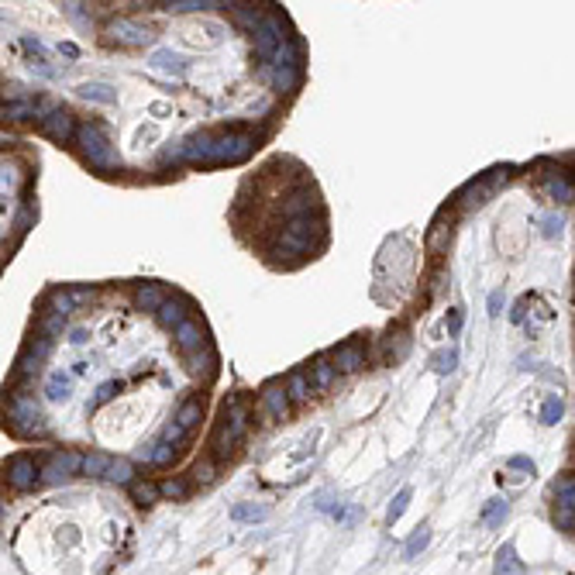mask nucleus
Returning a JSON list of instances; mask_svg holds the SVG:
<instances>
[{"mask_svg": "<svg viewBox=\"0 0 575 575\" xmlns=\"http://www.w3.org/2000/svg\"><path fill=\"white\" fill-rule=\"evenodd\" d=\"M307 248H311V234H297V231H286V234L279 238V245H275L279 255H300V251H307Z\"/></svg>", "mask_w": 575, "mask_h": 575, "instance_id": "2eb2a0df", "label": "nucleus"}, {"mask_svg": "<svg viewBox=\"0 0 575 575\" xmlns=\"http://www.w3.org/2000/svg\"><path fill=\"white\" fill-rule=\"evenodd\" d=\"M210 365H214V355H210V348H203V352H193V355H190V372H200V369L207 372Z\"/></svg>", "mask_w": 575, "mask_h": 575, "instance_id": "a19ab883", "label": "nucleus"}, {"mask_svg": "<svg viewBox=\"0 0 575 575\" xmlns=\"http://www.w3.org/2000/svg\"><path fill=\"white\" fill-rule=\"evenodd\" d=\"M554 523H558L561 530H572V534H575V510H561V506H558V510H554Z\"/></svg>", "mask_w": 575, "mask_h": 575, "instance_id": "49530a36", "label": "nucleus"}, {"mask_svg": "<svg viewBox=\"0 0 575 575\" xmlns=\"http://www.w3.org/2000/svg\"><path fill=\"white\" fill-rule=\"evenodd\" d=\"M231 517H234L238 523L265 520V517H269V506H265V503H241V506H234V510H231Z\"/></svg>", "mask_w": 575, "mask_h": 575, "instance_id": "6ab92c4d", "label": "nucleus"}, {"mask_svg": "<svg viewBox=\"0 0 575 575\" xmlns=\"http://www.w3.org/2000/svg\"><path fill=\"white\" fill-rule=\"evenodd\" d=\"M49 311L66 317V314L73 311V297H69V290H52V293H49Z\"/></svg>", "mask_w": 575, "mask_h": 575, "instance_id": "c756f323", "label": "nucleus"}, {"mask_svg": "<svg viewBox=\"0 0 575 575\" xmlns=\"http://www.w3.org/2000/svg\"><path fill=\"white\" fill-rule=\"evenodd\" d=\"M448 241H451V221L444 224V221L438 217V221L431 224V231H427V248H431V251H444Z\"/></svg>", "mask_w": 575, "mask_h": 575, "instance_id": "a211bd4d", "label": "nucleus"}, {"mask_svg": "<svg viewBox=\"0 0 575 575\" xmlns=\"http://www.w3.org/2000/svg\"><path fill=\"white\" fill-rule=\"evenodd\" d=\"M510 179V169H493L489 176H479V179H472V183H465L462 190H458V207L462 210H475V207H482L493 193H496V186L499 183H506Z\"/></svg>", "mask_w": 575, "mask_h": 575, "instance_id": "f03ea898", "label": "nucleus"}, {"mask_svg": "<svg viewBox=\"0 0 575 575\" xmlns=\"http://www.w3.org/2000/svg\"><path fill=\"white\" fill-rule=\"evenodd\" d=\"M107 38L117 42V45H148L152 42V28L138 25L131 18H117V21L107 25Z\"/></svg>", "mask_w": 575, "mask_h": 575, "instance_id": "39448f33", "label": "nucleus"}, {"mask_svg": "<svg viewBox=\"0 0 575 575\" xmlns=\"http://www.w3.org/2000/svg\"><path fill=\"white\" fill-rule=\"evenodd\" d=\"M458 331H462V311H451V314H448V335L455 338Z\"/></svg>", "mask_w": 575, "mask_h": 575, "instance_id": "6e6d98bb", "label": "nucleus"}, {"mask_svg": "<svg viewBox=\"0 0 575 575\" xmlns=\"http://www.w3.org/2000/svg\"><path fill=\"white\" fill-rule=\"evenodd\" d=\"M76 93H80L83 100H97V104H114V100H117L114 87H107V83H83Z\"/></svg>", "mask_w": 575, "mask_h": 575, "instance_id": "f3484780", "label": "nucleus"}, {"mask_svg": "<svg viewBox=\"0 0 575 575\" xmlns=\"http://www.w3.org/2000/svg\"><path fill=\"white\" fill-rule=\"evenodd\" d=\"M131 496H135V503H138V506H152V503L162 496V489H159V486H152V482H135V486H131Z\"/></svg>", "mask_w": 575, "mask_h": 575, "instance_id": "b1692460", "label": "nucleus"}, {"mask_svg": "<svg viewBox=\"0 0 575 575\" xmlns=\"http://www.w3.org/2000/svg\"><path fill=\"white\" fill-rule=\"evenodd\" d=\"M290 396H293V400L311 396V383H307V376H304V372H293V376H290Z\"/></svg>", "mask_w": 575, "mask_h": 575, "instance_id": "c9c22d12", "label": "nucleus"}, {"mask_svg": "<svg viewBox=\"0 0 575 575\" xmlns=\"http://www.w3.org/2000/svg\"><path fill=\"white\" fill-rule=\"evenodd\" d=\"M38 365H42V362H38L35 355H28V352H25V355L18 359V376H32V372H38Z\"/></svg>", "mask_w": 575, "mask_h": 575, "instance_id": "de8ad7c7", "label": "nucleus"}, {"mask_svg": "<svg viewBox=\"0 0 575 575\" xmlns=\"http://www.w3.org/2000/svg\"><path fill=\"white\" fill-rule=\"evenodd\" d=\"M262 76H265V80H272V87H275V90H282V93H293V90L300 87V66H286V69L265 66V69H262Z\"/></svg>", "mask_w": 575, "mask_h": 575, "instance_id": "f8f14e48", "label": "nucleus"}, {"mask_svg": "<svg viewBox=\"0 0 575 575\" xmlns=\"http://www.w3.org/2000/svg\"><path fill=\"white\" fill-rule=\"evenodd\" d=\"M166 8L176 14H190V11H203V8H217V4H210V0H169Z\"/></svg>", "mask_w": 575, "mask_h": 575, "instance_id": "7c9ffc66", "label": "nucleus"}, {"mask_svg": "<svg viewBox=\"0 0 575 575\" xmlns=\"http://www.w3.org/2000/svg\"><path fill=\"white\" fill-rule=\"evenodd\" d=\"M251 135H245V131H227V135H217L214 138V155H210V162H241V159H248V152H251Z\"/></svg>", "mask_w": 575, "mask_h": 575, "instance_id": "20e7f679", "label": "nucleus"}, {"mask_svg": "<svg viewBox=\"0 0 575 575\" xmlns=\"http://www.w3.org/2000/svg\"><path fill=\"white\" fill-rule=\"evenodd\" d=\"M314 383L317 386H331L335 383V365L331 362H317L314 365Z\"/></svg>", "mask_w": 575, "mask_h": 575, "instance_id": "79ce46f5", "label": "nucleus"}, {"mask_svg": "<svg viewBox=\"0 0 575 575\" xmlns=\"http://www.w3.org/2000/svg\"><path fill=\"white\" fill-rule=\"evenodd\" d=\"M135 300H138V307H142V311H162V304H166V297L155 290V286H142Z\"/></svg>", "mask_w": 575, "mask_h": 575, "instance_id": "393cba45", "label": "nucleus"}, {"mask_svg": "<svg viewBox=\"0 0 575 575\" xmlns=\"http://www.w3.org/2000/svg\"><path fill=\"white\" fill-rule=\"evenodd\" d=\"M76 469H83V458H80L76 451H59V455L49 458V465L42 469V475H45V482H63V479L73 475Z\"/></svg>", "mask_w": 575, "mask_h": 575, "instance_id": "1a4fd4ad", "label": "nucleus"}, {"mask_svg": "<svg viewBox=\"0 0 575 575\" xmlns=\"http://www.w3.org/2000/svg\"><path fill=\"white\" fill-rule=\"evenodd\" d=\"M172 451H176V444H169V441L152 444V465H169V462H172Z\"/></svg>", "mask_w": 575, "mask_h": 575, "instance_id": "4c0bfd02", "label": "nucleus"}, {"mask_svg": "<svg viewBox=\"0 0 575 575\" xmlns=\"http://www.w3.org/2000/svg\"><path fill=\"white\" fill-rule=\"evenodd\" d=\"M73 345H87V328H76V331H73Z\"/></svg>", "mask_w": 575, "mask_h": 575, "instance_id": "bf43d9fd", "label": "nucleus"}, {"mask_svg": "<svg viewBox=\"0 0 575 575\" xmlns=\"http://www.w3.org/2000/svg\"><path fill=\"white\" fill-rule=\"evenodd\" d=\"M76 145H80V152L87 155V162L97 166V169H117V166H121V155H117V148L111 145L107 128L97 124V121L80 124V131H76Z\"/></svg>", "mask_w": 575, "mask_h": 575, "instance_id": "f257e3e1", "label": "nucleus"}, {"mask_svg": "<svg viewBox=\"0 0 575 575\" xmlns=\"http://www.w3.org/2000/svg\"><path fill=\"white\" fill-rule=\"evenodd\" d=\"M407 503H410V489H400V493H396V499L390 503V513H386V520H390V523H396V520L403 517Z\"/></svg>", "mask_w": 575, "mask_h": 575, "instance_id": "72a5a7b5", "label": "nucleus"}, {"mask_svg": "<svg viewBox=\"0 0 575 575\" xmlns=\"http://www.w3.org/2000/svg\"><path fill=\"white\" fill-rule=\"evenodd\" d=\"M554 496H558V506H561V510H575V479H572V475L561 479V482L554 486Z\"/></svg>", "mask_w": 575, "mask_h": 575, "instance_id": "c85d7f7f", "label": "nucleus"}, {"mask_svg": "<svg viewBox=\"0 0 575 575\" xmlns=\"http://www.w3.org/2000/svg\"><path fill=\"white\" fill-rule=\"evenodd\" d=\"M262 407L272 414V417H282L290 410V386H279V383H269L262 390Z\"/></svg>", "mask_w": 575, "mask_h": 575, "instance_id": "9b49d317", "label": "nucleus"}, {"mask_svg": "<svg viewBox=\"0 0 575 575\" xmlns=\"http://www.w3.org/2000/svg\"><path fill=\"white\" fill-rule=\"evenodd\" d=\"M131 475H135V465H131L128 458H114L104 479H107V482H117V486H124V482H131Z\"/></svg>", "mask_w": 575, "mask_h": 575, "instance_id": "412c9836", "label": "nucleus"}, {"mask_svg": "<svg viewBox=\"0 0 575 575\" xmlns=\"http://www.w3.org/2000/svg\"><path fill=\"white\" fill-rule=\"evenodd\" d=\"M506 513H510V506H506V499H493V503H489V510L482 513V520H486L489 527H496V523H499V520H503Z\"/></svg>", "mask_w": 575, "mask_h": 575, "instance_id": "f704fd0d", "label": "nucleus"}, {"mask_svg": "<svg viewBox=\"0 0 575 575\" xmlns=\"http://www.w3.org/2000/svg\"><path fill=\"white\" fill-rule=\"evenodd\" d=\"M561 417V400L558 396H548L544 407H541V424H554Z\"/></svg>", "mask_w": 575, "mask_h": 575, "instance_id": "e433bc0d", "label": "nucleus"}, {"mask_svg": "<svg viewBox=\"0 0 575 575\" xmlns=\"http://www.w3.org/2000/svg\"><path fill=\"white\" fill-rule=\"evenodd\" d=\"M49 352H52V338H38V341H32V345H28V355H35L38 362H45V359H49Z\"/></svg>", "mask_w": 575, "mask_h": 575, "instance_id": "a18cd8bd", "label": "nucleus"}, {"mask_svg": "<svg viewBox=\"0 0 575 575\" xmlns=\"http://www.w3.org/2000/svg\"><path fill=\"white\" fill-rule=\"evenodd\" d=\"M69 297H73V304H90V300H93V290H90V286H73Z\"/></svg>", "mask_w": 575, "mask_h": 575, "instance_id": "09e8293b", "label": "nucleus"}, {"mask_svg": "<svg viewBox=\"0 0 575 575\" xmlns=\"http://www.w3.org/2000/svg\"><path fill=\"white\" fill-rule=\"evenodd\" d=\"M8 482H11L14 489H32V486L38 482V465H35V458H32V455H14V458L8 462Z\"/></svg>", "mask_w": 575, "mask_h": 575, "instance_id": "6e6552de", "label": "nucleus"}, {"mask_svg": "<svg viewBox=\"0 0 575 575\" xmlns=\"http://www.w3.org/2000/svg\"><path fill=\"white\" fill-rule=\"evenodd\" d=\"M386 352H390V359H393V362L407 359V352H410V335H407V331H396V335H390V341H386Z\"/></svg>", "mask_w": 575, "mask_h": 575, "instance_id": "5701e85b", "label": "nucleus"}, {"mask_svg": "<svg viewBox=\"0 0 575 575\" xmlns=\"http://www.w3.org/2000/svg\"><path fill=\"white\" fill-rule=\"evenodd\" d=\"M455 365H458V352H455V348H444V352H438V355H434V369H438L441 376L455 372Z\"/></svg>", "mask_w": 575, "mask_h": 575, "instance_id": "2f4dec72", "label": "nucleus"}, {"mask_svg": "<svg viewBox=\"0 0 575 575\" xmlns=\"http://www.w3.org/2000/svg\"><path fill=\"white\" fill-rule=\"evenodd\" d=\"M272 66H275V69H286V66H300V45H297L293 38H286V42L275 49V56H272Z\"/></svg>", "mask_w": 575, "mask_h": 575, "instance_id": "dca6fc26", "label": "nucleus"}, {"mask_svg": "<svg viewBox=\"0 0 575 575\" xmlns=\"http://www.w3.org/2000/svg\"><path fill=\"white\" fill-rule=\"evenodd\" d=\"M196 420H200V400H186V403L179 407V414H176V424H179L183 431H190Z\"/></svg>", "mask_w": 575, "mask_h": 575, "instance_id": "bb28decb", "label": "nucleus"}, {"mask_svg": "<svg viewBox=\"0 0 575 575\" xmlns=\"http://www.w3.org/2000/svg\"><path fill=\"white\" fill-rule=\"evenodd\" d=\"M506 465H510V469H520V472H530V475H534V462H530V458H523V455H517V458H510Z\"/></svg>", "mask_w": 575, "mask_h": 575, "instance_id": "5fc2aeb1", "label": "nucleus"}, {"mask_svg": "<svg viewBox=\"0 0 575 575\" xmlns=\"http://www.w3.org/2000/svg\"><path fill=\"white\" fill-rule=\"evenodd\" d=\"M183 438H186V431H183L179 424H169V427H166V434H162V441H169V444H179Z\"/></svg>", "mask_w": 575, "mask_h": 575, "instance_id": "3c124183", "label": "nucleus"}, {"mask_svg": "<svg viewBox=\"0 0 575 575\" xmlns=\"http://www.w3.org/2000/svg\"><path fill=\"white\" fill-rule=\"evenodd\" d=\"M11 420H14L21 431H32V434H42V431H45V417H42L38 403L28 400L25 393L14 396V403H11Z\"/></svg>", "mask_w": 575, "mask_h": 575, "instance_id": "423d86ee", "label": "nucleus"}, {"mask_svg": "<svg viewBox=\"0 0 575 575\" xmlns=\"http://www.w3.org/2000/svg\"><path fill=\"white\" fill-rule=\"evenodd\" d=\"M69 393H73V383H69L63 372H56V376L49 379V386H45V396H49L52 403H63V400H69Z\"/></svg>", "mask_w": 575, "mask_h": 575, "instance_id": "aec40b11", "label": "nucleus"}, {"mask_svg": "<svg viewBox=\"0 0 575 575\" xmlns=\"http://www.w3.org/2000/svg\"><path fill=\"white\" fill-rule=\"evenodd\" d=\"M499 307H503V293H493V297H489V314L496 317V314H499Z\"/></svg>", "mask_w": 575, "mask_h": 575, "instance_id": "13d9d810", "label": "nucleus"}, {"mask_svg": "<svg viewBox=\"0 0 575 575\" xmlns=\"http://www.w3.org/2000/svg\"><path fill=\"white\" fill-rule=\"evenodd\" d=\"M193 479H196V482H203V486H207V482H214V479H217L214 462H196V465H193Z\"/></svg>", "mask_w": 575, "mask_h": 575, "instance_id": "37998d69", "label": "nucleus"}, {"mask_svg": "<svg viewBox=\"0 0 575 575\" xmlns=\"http://www.w3.org/2000/svg\"><path fill=\"white\" fill-rule=\"evenodd\" d=\"M427 541H431V530H427V527H420V530L407 541V558H414L420 548H427Z\"/></svg>", "mask_w": 575, "mask_h": 575, "instance_id": "c03bdc74", "label": "nucleus"}, {"mask_svg": "<svg viewBox=\"0 0 575 575\" xmlns=\"http://www.w3.org/2000/svg\"><path fill=\"white\" fill-rule=\"evenodd\" d=\"M251 35H255V52H258L265 63H272L275 49H279L286 38H290V35H286V28H282V21H279V14H265L262 25H258Z\"/></svg>", "mask_w": 575, "mask_h": 575, "instance_id": "7ed1b4c3", "label": "nucleus"}, {"mask_svg": "<svg viewBox=\"0 0 575 575\" xmlns=\"http://www.w3.org/2000/svg\"><path fill=\"white\" fill-rule=\"evenodd\" d=\"M14 186H18V169L4 162V196H8V190H14Z\"/></svg>", "mask_w": 575, "mask_h": 575, "instance_id": "603ef678", "label": "nucleus"}, {"mask_svg": "<svg viewBox=\"0 0 575 575\" xmlns=\"http://www.w3.org/2000/svg\"><path fill=\"white\" fill-rule=\"evenodd\" d=\"M148 66L155 73H169V76H183L186 73V59L179 52H172V49H155L152 59H148Z\"/></svg>", "mask_w": 575, "mask_h": 575, "instance_id": "9d476101", "label": "nucleus"}, {"mask_svg": "<svg viewBox=\"0 0 575 575\" xmlns=\"http://www.w3.org/2000/svg\"><path fill=\"white\" fill-rule=\"evenodd\" d=\"M63 328H66V317H63V314H52V311H49V314L42 317V331H45V338H59Z\"/></svg>", "mask_w": 575, "mask_h": 575, "instance_id": "473e14b6", "label": "nucleus"}, {"mask_svg": "<svg viewBox=\"0 0 575 575\" xmlns=\"http://www.w3.org/2000/svg\"><path fill=\"white\" fill-rule=\"evenodd\" d=\"M111 455H100V451H93V455H87L83 458V472L87 475H107V469H111Z\"/></svg>", "mask_w": 575, "mask_h": 575, "instance_id": "cd10ccee", "label": "nucleus"}, {"mask_svg": "<svg viewBox=\"0 0 575 575\" xmlns=\"http://www.w3.org/2000/svg\"><path fill=\"white\" fill-rule=\"evenodd\" d=\"M517 568V558H513V548L506 544V548H499V554H496V572L499 575H510Z\"/></svg>", "mask_w": 575, "mask_h": 575, "instance_id": "ea45409f", "label": "nucleus"}, {"mask_svg": "<svg viewBox=\"0 0 575 575\" xmlns=\"http://www.w3.org/2000/svg\"><path fill=\"white\" fill-rule=\"evenodd\" d=\"M176 341H179V348H183V352H190V355H193V352H200V348H203V341H207V338H203V328H200V324H190V321H186V324H179V328H176Z\"/></svg>", "mask_w": 575, "mask_h": 575, "instance_id": "ddd939ff", "label": "nucleus"}, {"mask_svg": "<svg viewBox=\"0 0 575 575\" xmlns=\"http://www.w3.org/2000/svg\"><path fill=\"white\" fill-rule=\"evenodd\" d=\"M159 321H162L166 328H179V324H186V321H183V304L166 300V304H162V311H159Z\"/></svg>", "mask_w": 575, "mask_h": 575, "instance_id": "a878e982", "label": "nucleus"}, {"mask_svg": "<svg viewBox=\"0 0 575 575\" xmlns=\"http://www.w3.org/2000/svg\"><path fill=\"white\" fill-rule=\"evenodd\" d=\"M42 131L52 138V142H69V138H76V117L69 114V111H63V107H56L49 117H42Z\"/></svg>", "mask_w": 575, "mask_h": 575, "instance_id": "0eeeda50", "label": "nucleus"}, {"mask_svg": "<svg viewBox=\"0 0 575 575\" xmlns=\"http://www.w3.org/2000/svg\"><path fill=\"white\" fill-rule=\"evenodd\" d=\"M159 489H162V496H169V499H183V496L190 493V486H186L183 479H166Z\"/></svg>", "mask_w": 575, "mask_h": 575, "instance_id": "58836bf2", "label": "nucleus"}, {"mask_svg": "<svg viewBox=\"0 0 575 575\" xmlns=\"http://www.w3.org/2000/svg\"><path fill=\"white\" fill-rule=\"evenodd\" d=\"M114 390H117V383H104V386L97 390V400H93V403H97V407H100V403H107V400L114 396Z\"/></svg>", "mask_w": 575, "mask_h": 575, "instance_id": "864d4df0", "label": "nucleus"}, {"mask_svg": "<svg viewBox=\"0 0 575 575\" xmlns=\"http://www.w3.org/2000/svg\"><path fill=\"white\" fill-rule=\"evenodd\" d=\"M544 193H548L551 200H561V203H565V200H572L575 190H572V183H568L565 176H551V179L544 183Z\"/></svg>", "mask_w": 575, "mask_h": 575, "instance_id": "4be33fe9", "label": "nucleus"}, {"mask_svg": "<svg viewBox=\"0 0 575 575\" xmlns=\"http://www.w3.org/2000/svg\"><path fill=\"white\" fill-rule=\"evenodd\" d=\"M362 362H365V352L359 345H341L338 355H335V369L338 372H355Z\"/></svg>", "mask_w": 575, "mask_h": 575, "instance_id": "4468645a", "label": "nucleus"}, {"mask_svg": "<svg viewBox=\"0 0 575 575\" xmlns=\"http://www.w3.org/2000/svg\"><path fill=\"white\" fill-rule=\"evenodd\" d=\"M558 231H561V221H558V217H544V234H548V238H554Z\"/></svg>", "mask_w": 575, "mask_h": 575, "instance_id": "4d7b16f0", "label": "nucleus"}, {"mask_svg": "<svg viewBox=\"0 0 575 575\" xmlns=\"http://www.w3.org/2000/svg\"><path fill=\"white\" fill-rule=\"evenodd\" d=\"M32 217H35V207H32V203H25V207L18 210V231H28Z\"/></svg>", "mask_w": 575, "mask_h": 575, "instance_id": "8fccbe9b", "label": "nucleus"}]
</instances>
